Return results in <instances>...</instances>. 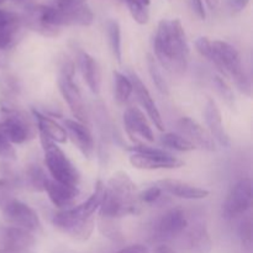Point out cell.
<instances>
[{"label":"cell","mask_w":253,"mask_h":253,"mask_svg":"<svg viewBox=\"0 0 253 253\" xmlns=\"http://www.w3.org/2000/svg\"><path fill=\"white\" fill-rule=\"evenodd\" d=\"M4 1H5V0H0V4H2Z\"/></svg>","instance_id":"cell-44"},{"label":"cell","mask_w":253,"mask_h":253,"mask_svg":"<svg viewBox=\"0 0 253 253\" xmlns=\"http://www.w3.org/2000/svg\"><path fill=\"white\" fill-rule=\"evenodd\" d=\"M147 67H148V72H150V76L152 78L153 84L156 85V88L161 91L162 94H168V85H167V82L166 79L163 78L162 76V72L161 69L158 68V64L157 61H156L155 57L152 54H147Z\"/></svg>","instance_id":"cell-30"},{"label":"cell","mask_w":253,"mask_h":253,"mask_svg":"<svg viewBox=\"0 0 253 253\" xmlns=\"http://www.w3.org/2000/svg\"><path fill=\"white\" fill-rule=\"evenodd\" d=\"M205 2L209 6V9L211 10H215L217 7V5H219V0H205Z\"/></svg>","instance_id":"cell-41"},{"label":"cell","mask_w":253,"mask_h":253,"mask_svg":"<svg viewBox=\"0 0 253 253\" xmlns=\"http://www.w3.org/2000/svg\"><path fill=\"white\" fill-rule=\"evenodd\" d=\"M210 62L214 63L225 76L231 77L242 93L251 95V82L245 73L239 51L232 44L220 40L212 41V54Z\"/></svg>","instance_id":"cell-4"},{"label":"cell","mask_w":253,"mask_h":253,"mask_svg":"<svg viewBox=\"0 0 253 253\" xmlns=\"http://www.w3.org/2000/svg\"><path fill=\"white\" fill-rule=\"evenodd\" d=\"M162 190L158 185H153V187L147 188L145 192H142L140 194L141 202L146 203V204H152V203H156L162 195Z\"/></svg>","instance_id":"cell-34"},{"label":"cell","mask_w":253,"mask_h":253,"mask_svg":"<svg viewBox=\"0 0 253 253\" xmlns=\"http://www.w3.org/2000/svg\"><path fill=\"white\" fill-rule=\"evenodd\" d=\"M0 132L6 137L10 143H21L34 137V128L31 127L26 119L15 110L2 109V121L0 123Z\"/></svg>","instance_id":"cell-12"},{"label":"cell","mask_w":253,"mask_h":253,"mask_svg":"<svg viewBox=\"0 0 253 253\" xmlns=\"http://www.w3.org/2000/svg\"><path fill=\"white\" fill-rule=\"evenodd\" d=\"M41 143L44 152V163L53 180L71 187H78L81 174L66 153L46 136L41 135Z\"/></svg>","instance_id":"cell-5"},{"label":"cell","mask_w":253,"mask_h":253,"mask_svg":"<svg viewBox=\"0 0 253 253\" xmlns=\"http://www.w3.org/2000/svg\"><path fill=\"white\" fill-rule=\"evenodd\" d=\"M16 1H29V0H16Z\"/></svg>","instance_id":"cell-43"},{"label":"cell","mask_w":253,"mask_h":253,"mask_svg":"<svg viewBox=\"0 0 253 253\" xmlns=\"http://www.w3.org/2000/svg\"><path fill=\"white\" fill-rule=\"evenodd\" d=\"M130 79L131 83H132V91H135L138 103H140L141 106L145 109L148 118L151 119V121L155 124V126L158 130H165L163 119L162 116H161L160 110H158L157 105H156L155 100H153L152 95H151V93L148 91V89L146 88L145 84L142 83V81H141L136 74H132Z\"/></svg>","instance_id":"cell-19"},{"label":"cell","mask_w":253,"mask_h":253,"mask_svg":"<svg viewBox=\"0 0 253 253\" xmlns=\"http://www.w3.org/2000/svg\"><path fill=\"white\" fill-rule=\"evenodd\" d=\"M124 124H125L126 131L132 137L142 138V140L153 142L155 135L148 124L147 119L145 118L142 111L135 106H130L124 113Z\"/></svg>","instance_id":"cell-17"},{"label":"cell","mask_w":253,"mask_h":253,"mask_svg":"<svg viewBox=\"0 0 253 253\" xmlns=\"http://www.w3.org/2000/svg\"><path fill=\"white\" fill-rule=\"evenodd\" d=\"M32 114H34L35 119L37 121V126H39L40 135L46 136L48 140L53 141L54 143H64L68 138L66 132V128L62 127L58 123H56L52 119L47 118L43 114H41L37 110H32Z\"/></svg>","instance_id":"cell-25"},{"label":"cell","mask_w":253,"mask_h":253,"mask_svg":"<svg viewBox=\"0 0 253 253\" xmlns=\"http://www.w3.org/2000/svg\"><path fill=\"white\" fill-rule=\"evenodd\" d=\"M53 7L59 27L89 26L94 20L85 0H56Z\"/></svg>","instance_id":"cell-9"},{"label":"cell","mask_w":253,"mask_h":253,"mask_svg":"<svg viewBox=\"0 0 253 253\" xmlns=\"http://www.w3.org/2000/svg\"><path fill=\"white\" fill-rule=\"evenodd\" d=\"M104 184L98 182L93 194L82 204L56 212L52 217V224L59 231L69 235L79 241H86L94 230V214L101 204Z\"/></svg>","instance_id":"cell-2"},{"label":"cell","mask_w":253,"mask_h":253,"mask_svg":"<svg viewBox=\"0 0 253 253\" xmlns=\"http://www.w3.org/2000/svg\"><path fill=\"white\" fill-rule=\"evenodd\" d=\"M114 94L119 104H125L132 94L131 79L118 71L114 72Z\"/></svg>","instance_id":"cell-26"},{"label":"cell","mask_w":253,"mask_h":253,"mask_svg":"<svg viewBox=\"0 0 253 253\" xmlns=\"http://www.w3.org/2000/svg\"><path fill=\"white\" fill-rule=\"evenodd\" d=\"M108 37L109 43H110L111 52L115 57L116 61L120 63L121 57H123V49H121V30L120 25L115 20H109L108 21Z\"/></svg>","instance_id":"cell-28"},{"label":"cell","mask_w":253,"mask_h":253,"mask_svg":"<svg viewBox=\"0 0 253 253\" xmlns=\"http://www.w3.org/2000/svg\"><path fill=\"white\" fill-rule=\"evenodd\" d=\"M116 253H151L145 245H131Z\"/></svg>","instance_id":"cell-38"},{"label":"cell","mask_w":253,"mask_h":253,"mask_svg":"<svg viewBox=\"0 0 253 253\" xmlns=\"http://www.w3.org/2000/svg\"><path fill=\"white\" fill-rule=\"evenodd\" d=\"M178 128L182 131L183 137L192 142L195 146V148L199 147L205 151L216 150V143H215L214 138L211 137L209 131L205 130L200 124H198L193 119L182 118L178 121Z\"/></svg>","instance_id":"cell-15"},{"label":"cell","mask_w":253,"mask_h":253,"mask_svg":"<svg viewBox=\"0 0 253 253\" xmlns=\"http://www.w3.org/2000/svg\"><path fill=\"white\" fill-rule=\"evenodd\" d=\"M26 180L27 184H29V187L32 190L43 192L49 179L47 178L46 173H44V170L40 166L32 165L29 166L26 170Z\"/></svg>","instance_id":"cell-27"},{"label":"cell","mask_w":253,"mask_h":253,"mask_svg":"<svg viewBox=\"0 0 253 253\" xmlns=\"http://www.w3.org/2000/svg\"><path fill=\"white\" fill-rule=\"evenodd\" d=\"M161 143L163 146H166V147L179 151V152H188V151L195 150V146L192 142H189L187 138L183 137L182 135H178V133L173 132L165 133L161 137Z\"/></svg>","instance_id":"cell-29"},{"label":"cell","mask_w":253,"mask_h":253,"mask_svg":"<svg viewBox=\"0 0 253 253\" xmlns=\"http://www.w3.org/2000/svg\"><path fill=\"white\" fill-rule=\"evenodd\" d=\"M136 203V185L125 173H116L104 185L101 199L100 216L106 219L123 217L137 212Z\"/></svg>","instance_id":"cell-3"},{"label":"cell","mask_w":253,"mask_h":253,"mask_svg":"<svg viewBox=\"0 0 253 253\" xmlns=\"http://www.w3.org/2000/svg\"><path fill=\"white\" fill-rule=\"evenodd\" d=\"M74 68L72 62H66L61 68L58 78V86L64 101L68 104L72 114L77 121L84 124L88 123V114L79 88L73 82Z\"/></svg>","instance_id":"cell-7"},{"label":"cell","mask_w":253,"mask_h":253,"mask_svg":"<svg viewBox=\"0 0 253 253\" xmlns=\"http://www.w3.org/2000/svg\"><path fill=\"white\" fill-rule=\"evenodd\" d=\"M78 66L84 82L93 94H99L101 86V73L99 64L93 57L84 51L78 53Z\"/></svg>","instance_id":"cell-23"},{"label":"cell","mask_w":253,"mask_h":253,"mask_svg":"<svg viewBox=\"0 0 253 253\" xmlns=\"http://www.w3.org/2000/svg\"><path fill=\"white\" fill-rule=\"evenodd\" d=\"M4 245L9 252H22L34 246L35 237L32 232L19 227L10 226L4 230Z\"/></svg>","instance_id":"cell-24"},{"label":"cell","mask_w":253,"mask_h":253,"mask_svg":"<svg viewBox=\"0 0 253 253\" xmlns=\"http://www.w3.org/2000/svg\"><path fill=\"white\" fill-rule=\"evenodd\" d=\"M135 1H140V2H142V4L148 5V6H150V4H151V0H135Z\"/></svg>","instance_id":"cell-42"},{"label":"cell","mask_w":253,"mask_h":253,"mask_svg":"<svg viewBox=\"0 0 253 253\" xmlns=\"http://www.w3.org/2000/svg\"><path fill=\"white\" fill-rule=\"evenodd\" d=\"M204 119L208 128H209V133L214 138L215 142L219 143L221 147L229 148L231 146V140H230V136L227 135L224 124H222L221 113L212 99H208L204 109Z\"/></svg>","instance_id":"cell-16"},{"label":"cell","mask_w":253,"mask_h":253,"mask_svg":"<svg viewBox=\"0 0 253 253\" xmlns=\"http://www.w3.org/2000/svg\"><path fill=\"white\" fill-rule=\"evenodd\" d=\"M189 221L187 215L179 208L170 209L160 219L156 229V235L162 241H172L184 234Z\"/></svg>","instance_id":"cell-13"},{"label":"cell","mask_w":253,"mask_h":253,"mask_svg":"<svg viewBox=\"0 0 253 253\" xmlns=\"http://www.w3.org/2000/svg\"><path fill=\"white\" fill-rule=\"evenodd\" d=\"M156 58L174 74L185 73L189 61V44L179 19L161 20L153 40Z\"/></svg>","instance_id":"cell-1"},{"label":"cell","mask_w":253,"mask_h":253,"mask_svg":"<svg viewBox=\"0 0 253 253\" xmlns=\"http://www.w3.org/2000/svg\"><path fill=\"white\" fill-rule=\"evenodd\" d=\"M195 47H197V51L199 52L200 56L205 57L208 61H210L212 54V41H210L208 37H199L195 41Z\"/></svg>","instance_id":"cell-33"},{"label":"cell","mask_w":253,"mask_h":253,"mask_svg":"<svg viewBox=\"0 0 253 253\" xmlns=\"http://www.w3.org/2000/svg\"><path fill=\"white\" fill-rule=\"evenodd\" d=\"M11 198V188H10L9 183L4 179H0V208Z\"/></svg>","instance_id":"cell-36"},{"label":"cell","mask_w":253,"mask_h":253,"mask_svg":"<svg viewBox=\"0 0 253 253\" xmlns=\"http://www.w3.org/2000/svg\"><path fill=\"white\" fill-rule=\"evenodd\" d=\"M130 163L138 169H174L184 165L183 161L157 148L138 146L132 148Z\"/></svg>","instance_id":"cell-6"},{"label":"cell","mask_w":253,"mask_h":253,"mask_svg":"<svg viewBox=\"0 0 253 253\" xmlns=\"http://www.w3.org/2000/svg\"><path fill=\"white\" fill-rule=\"evenodd\" d=\"M239 237L241 240L242 246L246 250L251 251L252 249V222L251 219H246L240 224L239 226Z\"/></svg>","instance_id":"cell-32"},{"label":"cell","mask_w":253,"mask_h":253,"mask_svg":"<svg viewBox=\"0 0 253 253\" xmlns=\"http://www.w3.org/2000/svg\"><path fill=\"white\" fill-rule=\"evenodd\" d=\"M44 192L47 193L52 204L61 209H67L68 207L73 205L79 195L78 187L62 184L53 179L48 180L46 188H44Z\"/></svg>","instance_id":"cell-22"},{"label":"cell","mask_w":253,"mask_h":253,"mask_svg":"<svg viewBox=\"0 0 253 253\" xmlns=\"http://www.w3.org/2000/svg\"><path fill=\"white\" fill-rule=\"evenodd\" d=\"M252 204V183L250 178L240 179L222 203V216L227 220L244 215Z\"/></svg>","instance_id":"cell-11"},{"label":"cell","mask_w":253,"mask_h":253,"mask_svg":"<svg viewBox=\"0 0 253 253\" xmlns=\"http://www.w3.org/2000/svg\"><path fill=\"white\" fill-rule=\"evenodd\" d=\"M189 2L194 14L197 15L200 20H205V17H207V11H205L203 0H189Z\"/></svg>","instance_id":"cell-37"},{"label":"cell","mask_w":253,"mask_h":253,"mask_svg":"<svg viewBox=\"0 0 253 253\" xmlns=\"http://www.w3.org/2000/svg\"><path fill=\"white\" fill-rule=\"evenodd\" d=\"M249 2L250 0H231V1H230V5H231L232 11L239 12L242 11V10L249 5Z\"/></svg>","instance_id":"cell-39"},{"label":"cell","mask_w":253,"mask_h":253,"mask_svg":"<svg viewBox=\"0 0 253 253\" xmlns=\"http://www.w3.org/2000/svg\"><path fill=\"white\" fill-rule=\"evenodd\" d=\"M64 125H66L67 136L71 137L72 142L83 153L84 157L91 158L94 153V140L88 127L84 124L72 119L64 120Z\"/></svg>","instance_id":"cell-20"},{"label":"cell","mask_w":253,"mask_h":253,"mask_svg":"<svg viewBox=\"0 0 253 253\" xmlns=\"http://www.w3.org/2000/svg\"><path fill=\"white\" fill-rule=\"evenodd\" d=\"M153 253H177V252H175L172 247L168 246V245L162 244V245H158V246L155 247Z\"/></svg>","instance_id":"cell-40"},{"label":"cell","mask_w":253,"mask_h":253,"mask_svg":"<svg viewBox=\"0 0 253 253\" xmlns=\"http://www.w3.org/2000/svg\"><path fill=\"white\" fill-rule=\"evenodd\" d=\"M156 185L161 188V190L173 197L180 198L187 200H199L209 197L210 192L204 188L195 187L189 183L182 182L177 179H163L160 180Z\"/></svg>","instance_id":"cell-18"},{"label":"cell","mask_w":253,"mask_h":253,"mask_svg":"<svg viewBox=\"0 0 253 253\" xmlns=\"http://www.w3.org/2000/svg\"><path fill=\"white\" fill-rule=\"evenodd\" d=\"M0 157L11 158V160L15 158V150L1 132H0Z\"/></svg>","instance_id":"cell-35"},{"label":"cell","mask_w":253,"mask_h":253,"mask_svg":"<svg viewBox=\"0 0 253 253\" xmlns=\"http://www.w3.org/2000/svg\"><path fill=\"white\" fill-rule=\"evenodd\" d=\"M214 85L215 88H216L217 93L220 94V96L225 100V103H226L227 105L231 106V108H234L235 106L234 91H232V89L229 86L227 82L225 81L224 78H221V77L216 76L214 77Z\"/></svg>","instance_id":"cell-31"},{"label":"cell","mask_w":253,"mask_h":253,"mask_svg":"<svg viewBox=\"0 0 253 253\" xmlns=\"http://www.w3.org/2000/svg\"><path fill=\"white\" fill-rule=\"evenodd\" d=\"M22 25L43 36L53 37L59 34L61 27L57 25L53 5H29L21 16Z\"/></svg>","instance_id":"cell-8"},{"label":"cell","mask_w":253,"mask_h":253,"mask_svg":"<svg viewBox=\"0 0 253 253\" xmlns=\"http://www.w3.org/2000/svg\"><path fill=\"white\" fill-rule=\"evenodd\" d=\"M182 249L187 253H210L211 239L204 224H195L189 227L188 225L184 234L180 236Z\"/></svg>","instance_id":"cell-14"},{"label":"cell","mask_w":253,"mask_h":253,"mask_svg":"<svg viewBox=\"0 0 253 253\" xmlns=\"http://www.w3.org/2000/svg\"><path fill=\"white\" fill-rule=\"evenodd\" d=\"M5 220L11 226L26 230L30 232H39L41 230V221L37 212L25 203L11 198L1 208Z\"/></svg>","instance_id":"cell-10"},{"label":"cell","mask_w":253,"mask_h":253,"mask_svg":"<svg viewBox=\"0 0 253 253\" xmlns=\"http://www.w3.org/2000/svg\"><path fill=\"white\" fill-rule=\"evenodd\" d=\"M22 20L16 12L0 9V49H7L16 42Z\"/></svg>","instance_id":"cell-21"}]
</instances>
